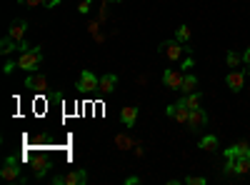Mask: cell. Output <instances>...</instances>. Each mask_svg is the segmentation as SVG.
<instances>
[{
    "instance_id": "6da1fadb",
    "label": "cell",
    "mask_w": 250,
    "mask_h": 185,
    "mask_svg": "<svg viewBox=\"0 0 250 185\" xmlns=\"http://www.w3.org/2000/svg\"><path fill=\"white\" fill-rule=\"evenodd\" d=\"M40 63H43V50H40V48H28V50L20 53V58H18V68H23L28 73H33Z\"/></svg>"
},
{
    "instance_id": "7a4b0ae2",
    "label": "cell",
    "mask_w": 250,
    "mask_h": 185,
    "mask_svg": "<svg viewBox=\"0 0 250 185\" xmlns=\"http://www.w3.org/2000/svg\"><path fill=\"white\" fill-rule=\"evenodd\" d=\"M83 183H88L85 170H70L62 175H53V185H83Z\"/></svg>"
},
{
    "instance_id": "3957f363",
    "label": "cell",
    "mask_w": 250,
    "mask_h": 185,
    "mask_svg": "<svg viewBox=\"0 0 250 185\" xmlns=\"http://www.w3.org/2000/svg\"><path fill=\"white\" fill-rule=\"evenodd\" d=\"M225 170L228 173H235V175H248L250 173V158L248 155H233V158H228Z\"/></svg>"
},
{
    "instance_id": "277c9868",
    "label": "cell",
    "mask_w": 250,
    "mask_h": 185,
    "mask_svg": "<svg viewBox=\"0 0 250 185\" xmlns=\"http://www.w3.org/2000/svg\"><path fill=\"white\" fill-rule=\"evenodd\" d=\"M0 178L8 180V183H15V180L20 178V163H18L13 155H10V158H5L3 168H0Z\"/></svg>"
},
{
    "instance_id": "5b68a950",
    "label": "cell",
    "mask_w": 250,
    "mask_h": 185,
    "mask_svg": "<svg viewBox=\"0 0 250 185\" xmlns=\"http://www.w3.org/2000/svg\"><path fill=\"white\" fill-rule=\"evenodd\" d=\"M183 80H185V70H183V68H170V70H165V73H163V83H165V88L180 90Z\"/></svg>"
},
{
    "instance_id": "8992f818",
    "label": "cell",
    "mask_w": 250,
    "mask_h": 185,
    "mask_svg": "<svg viewBox=\"0 0 250 185\" xmlns=\"http://www.w3.org/2000/svg\"><path fill=\"white\" fill-rule=\"evenodd\" d=\"M165 115L168 118H175L178 123H183V125H188V120H190V108L185 105V103H175V105H168L165 108Z\"/></svg>"
},
{
    "instance_id": "52a82bcc",
    "label": "cell",
    "mask_w": 250,
    "mask_h": 185,
    "mask_svg": "<svg viewBox=\"0 0 250 185\" xmlns=\"http://www.w3.org/2000/svg\"><path fill=\"white\" fill-rule=\"evenodd\" d=\"M185 50L188 48H183V43H178V40H165V43L160 45V55H165L168 60H180V55Z\"/></svg>"
},
{
    "instance_id": "ba28073f",
    "label": "cell",
    "mask_w": 250,
    "mask_h": 185,
    "mask_svg": "<svg viewBox=\"0 0 250 185\" xmlns=\"http://www.w3.org/2000/svg\"><path fill=\"white\" fill-rule=\"evenodd\" d=\"M25 88L30 90V93H43L45 88H48V78L43 75V73H30L28 78H25Z\"/></svg>"
},
{
    "instance_id": "9c48e42d",
    "label": "cell",
    "mask_w": 250,
    "mask_h": 185,
    "mask_svg": "<svg viewBox=\"0 0 250 185\" xmlns=\"http://www.w3.org/2000/svg\"><path fill=\"white\" fill-rule=\"evenodd\" d=\"M78 88H80L83 93H93V90L100 88V78H95L90 70H83V73H80V83H78Z\"/></svg>"
},
{
    "instance_id": "30bf717a",
    "label": "cell",
    "mask_w": 250,
    "mask_h": 185,
    "mask_svg": "<svg viewBox=\"0 0 250 185\" xmlns=\"http://www.w3.org/2000/svg\"><path fill=\"white\" fill-rule=\"evenodd\" d=\"M25 33H28V23H25V20H13L10 30H8V38H13L15 43L20 45V43L25 40Z\"/></svg>"
},
{
    "instance_id": "8fae6325",
    "label": "cell",
    "mask_w": 250,
    "mask_h": 185,
    "mask_svg": "<svg viewBox=\"0 0 250 185\" xmlns=\"http://www.w3.org/2000/svg\"><path fill=\"white\" fill-rule=\"evenodd\" d=\"M188 125H190L193 130L205 128V125H208V113H205L203 108H193V110H190V120H188Z\"/></svg>"
},
{
    "instance_id": "7c38bea8",
    "label": "cell",
    "mask_w": 250,
    "mask_h": 185,
    "mask_svg": "<svg viewBox=\"0 0 250 185\" xmlns=\"http://www.w3.org/2000/svg\"><path fill=\"white\" fill-rule=\"evenodd\" d=\"M225 83H228V88H230L233 93H240V90L245 88V73H240V70H233V73H228Z\"/></svg>"
},
{
    "instance_id": "4fadbf2b",
    "label": "cell",
    "mask_w": 250,
    "mask_h": 185,
    "mask_svg": "<svg viewBox=\"0 0 250 185\" xmlns=\"http://www.w3.org/2000/svg\"><path fill=\"white\" fill-rule=\"evenodd\" d=\"M120 120H123V125H125V128H133V125H135V120H138V108H135V105L123 108V110H120Z\"/></svg>"
},
{
    "instance_id": "5bb4252c",
    "label": "cell",
    "mask_w": 250,
    "mask_h": 185,
    "mask_svg": "<svg viewBox=\"0 0 250 185\" xmlns=\"http://www.w3.org/2000/svg\"><path fill=\"white\" fill-rule=\"evenodd\" d=\"M48 158H43V155H35V160H33V173H35V178H43L45 173H48Z\"/></svg>"
},
{
    "instance_id": "9a60e30c",
    "label": "cell",
    "mask_w": 250,
    "mask_h": 185,
    "mask_svg": "<svg viewBox=\"0 0 250 185\" xmlns=\"http://www.w3.org/2000/svg\"><path fill=\"white\" fill-rule=\"evenodd\" d=\"M115 148L118 150H130V148H135V140L128 133H118L115 135Z\"/></svg>"
},
{
    "instance_id": "2e32d148",
    "label": "cell",
    "mask_w": 250,
    "mask_h": 185,
    "mask_svg": "<svg viewBox=\"0 0 250 185\" xmlns=\"http://www.w3.org/2000/svg\"><path fill=\"white\" fill-rule=\"evenodd\" d=\"M115 85H118V75L108 73V75H103V78H100V90L105 93V95H108V93H113V90H115Z\"/></svg>"
},
{
    "instance_id": "e0dca14e",
    "label": "cell",
    "mask_w": 250,
    "mask_h": 185,
    "mask_svg": "<svg viewBox=\"0 0 250 185\" xmlns=\"http://www.w3.org/2000/svg\"><path fill=\"white\" fill-rule=\"evenodd\" d=\"M195 88H198V78L195 75H190V73H185V80H183V85H180V93H195Z\"/></svg>"
},
{
    "instance_id": "ac0fdd59",
    "label": "cell",
    "mask_w": 250,
    "mask_h": 185,
    "mask_svg": "<svg viewBox=\"0 0 250 185\" xmlns=\"http://www.w3.org/2000/svg\"><path fill=\"white\" fill-rule=\"evenodd\" d=\"M200 100H203V95H200L198 90H195V93H188V95L183 98V103H185L190 110H193V108H200Z\"/></svg>"
},
{
    "instance_id": "d6986e66",
    "label": "cell",
    "mask_w": 250,
    "mask_h": 185,
    "mask_svg": "<svg viewBox=\"0 0 250 185\" xmlns=\"http://www.w3.org/2000/svg\"><path fill=\"white\" fill-rule=\"evenodd\" d=\"M175 40H178V43H183V45H188V40H190V28H188V25H180L178 33H175Z\"/></svg>"
},
{
    "instance_id": "ffe728a7",
    "label": "cell",
    "mask_w": 250,
    "mask_h": 185,
    "mask_svg": "<svg viewBox=\"0 0 250 185\" xmlns=\"http://www.w3.org/2000/svg\"><path fill=\"white\" fill-rule=\"evenodd\" d=\"M200 148H203V150H215V148H218V138H215V135H205V138L200 140Z\"/></svg>"
},
{
    "instance_id": "44dd1931",
    "label": "cell",
    "mask_w": 250,
    "mask_h": 185,
    "mask_svg": "<svg viewBox=\"0 0 250 185\" xmlns=\"http://www.w3.org/2000/svg\"><path fill=\"white\" fill-rule=\"evenodd\" d=\"M15 45H18V43H15L13 38H5L3 43H0V53H5V55H8V53H13V50H15Z\"/></svg>"
},
{
    "instance_id": "7402d4cb",
    "label": "cell",
    "mask_w": 250,
    "mask_h": 185,
    "mask_svg": "<svg viewBox=\"0 0 250 185\" xmlns=\"http://www.w3.org/2000/svg\"><path fill=\"white\" fill-rule=\"evenodd\" d=\"M225 60H228V65H230V68L235 70V68L243 63V55H238V53H228V58H225Z\"/></svg>"
},
{
    "instance_id": "603a6c76",
    "label": "cell",
    "mask_w": 250,
    "mask_h": 185,
    "mask_svg": "<svg viewBox=\"0 0 250 185\" xmlns=\"http://www.w3.org/2000/svg\"><path fill=\"white\" fill-rule=\"evenodd\" d=\"M185 183H188V185H205L208 180H205V178H200V175H188V178H185Z\"/></svg>"
},
{
    "instance_id": "cb8c5ba5",
    "label": "cell",
    "mask_w": 250,
    "mask_h": 185,
    "mask_svg": "<svg viewBox=\"0 0 250 185\" xmlns=\"http://www.w3.org/2000/svg\"><path fill=\"white\" fill-rule=\"evenodd\" d=\"M20 5H28V8H38V5H45V0H18Z\"/></svg>"
},
{
    "instance_id": "d4e9b609",
    "label": "cell",
    "mask_w": 250,
    "mask_h": 185,
    "mask_svg": "<svg viewBox=\"0 0 250 185\" xmlns=\"http://www.w3.org/2000/svg\"><path fill=\"white\" fill-rule=\"evenodd\" d=\"M90 5H93V0H83V3L78 5V10H80V13H88V10H90Z\"/></svg>"
},
{
    "instance_id": "484cf974",
    "label": "cell",
    "mask_w": 250,
    "mask_h": 185,
    "mask_svg": "<svg viewBox=\"0 0 250 185\" xmlns=\"http://www.w3.org/2000/svg\"><path fill=\"white\" fill-rule=\"evenodd\" d=\"M125 183H128V185H138V183H140V178H138V175H130Z\"/></svg>"
},
{
    "instance_id": "4316f807",
    "label": "cell",
    "mask_w": 250,
    "mask_h": 185,
    "mask_svg": "<svg viewBox=\"0 0 250 185\" xmlns=\"http://www.w3.org/2000/svg\"><path fill=\"white\" fill-rule=\"evenodd\" d=\"M188 68H193V58H185V63H183V70H188Z\"/></svg>"
},
{
    "instance_id": "83f0119b",
    "label": "cell",
    "mask_w": 250,
    "mask_h": 185,
    "mask_svg": "<svg viewBox=\"0 0 250 185\" xmlns=\"http://www.w3.org/2000/svg\"><path fill=\"white\" fill-rule=\"evenodd\" d=\"M243 60H245V63L250 65V48H245V53H243Z\"/></svg>"
},
{
    "instance_id": "f1b7e54d",
    "label": "cell",
    "mask_w": 250,
    "mask_h": 185,
    "mask_svg": "<svg viewBox=\"0 0 250 185\" xmlns=\"http://www.w3.org/2000/svg\"><path fill=\"white\" fill-rule=\"evenodd\" d=\"M60 3V0H45V8H55Z\"/></svg>"
},
{
    "instance_id": "f546056e",
    "label": "cell",
    "mask_w": 250,
    "mask_h": 185,
    "mask_svg": "<svg viewBox=\"0 0 250 185\" xmlns=\"http://www.w3.org/2000/svg\"><path fill=\"white\" fill-rule=\"evenodd\" d=\"M245 155H248V158H250V148H248V153H245Z\"/></svg>"
},
{
    "instance_id": "4dcf8cb0",
    "label": "cell",
    "mask_w": 250,
    "mask_h": 185,
    "mask_svg": "<svg viewBox=\"0 0 250 185\" xmlns=\"http://www.w3.org/2000/svg\"><path fill=\"white\" fill-rule=\"evenodd\" d=\"M115 3H118V0H115Z\"/></svg>"
}]
</instances>
